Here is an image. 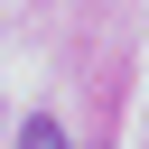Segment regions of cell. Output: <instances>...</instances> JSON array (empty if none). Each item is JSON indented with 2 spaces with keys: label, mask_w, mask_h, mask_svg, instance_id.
Segmentation results:
<instances>
[{
  "label": "cell",
  "mask_w": 149,
  "mask_h": 149,
  "mask_svg": "<svg viewBox=\"0 0 149 149\" xmlns=\"http://www.w3.org/2000/svg\"><path fill=\"white\" fill-rule=\"evenodd\" d=\"M19 149H65V130H56V121H28V130H19Z\"/></svg>",
  "instance_id": "1"
}]
</instances>
